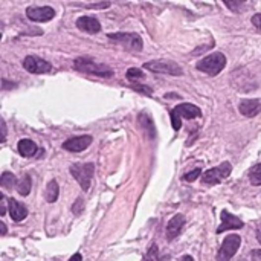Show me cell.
Listing matches in <instances>:
<instances>
[{
    "mask_svg": "<svg viewBox=\"0 0 261 261\" xmlns=\"http://www.w3.org/2000/svg\"><path fill=\"white\" fill-rule=\"evenodd\" d=\"M75 69L79 72H84V73H92L96 76H103V78H110L113 76V69L101 65V63H96L95 60L89 58V57H79L75 60L73 63Z\"/></svg>",
    "mask_w": 261,
    "mask_h": 261,
    "instance_id": "6da1fadb",
    "label": "cell"
},
{
    "mask_svg": "<svg viewBox=\"0 0 261 261\" xmlns=\"http://www.w3.org/2000/svg\"><path fill=\"white\" fill-rule=\"evenodd\" d=\"M226 66V57L222 52H214L205 58H202L200 62L196 65L197 70L208 73L211 76H215L222 72Z\"/></svg>",
    "mask_w": 261,
    "mask_h": 261,
    "instance_id": "7a4b0ae2",
    "label": "cell"
},
{
    "mask_svg": "<svg viewBox=\"0 0 261 261\" xmlns=\"http://www.w3.org/2000/svg\"><path fill=\"white\" fill-rule=\"evenodd\" d=\"M202 116V112H200L198 107H196L194 104H188V103H184L177 107H174L171 110V124H173V129L176 131L180 130L182 127V121L180 119H193V118H198Z\"/></svg>",
    "mask_w": 261,
    "mask_h": 261,
    "instance_id": "3957f363",
    "label": "cell"
},
{
    "mask_svg": "<svg viewBox=\"0 0 261 261\" xmlns=\"http://www.w3.org/2000/svg\"><path fill=\"white\" fill-rule=\"evenodd\" d=\"M109 38L113 42L119 43L126 51L129 52H139L142 49V38L139 34H131V32H115L109 34Z\"/></svg>",
    "mask_w": 261,
    "mask_h": 261,
    "instance_id": "277c9868",
    "label": "cell"
},
{
    "mask_svg": "<svg viewBox=\"0 0 261 261\" xmlns=\"http://www.w3.org/2000/svg\"><path fill=\"white\" fill-rule=\"evenodd\" d=\"M93 173H95L93 164H73L70 167V174L75 177V180L79 184L83 191H87L90 188Z\"/></svg>",
    "mask_w": 261,
    "mask_h": 261,
    "instance_id": "5b68a950",
    "label": "cell"
},
{
    "mask_svg": "<svg viewBox=\"0 0 261 261\" xmlns=\"http://www.w3.org/2000/svg\"><path fill=\"white\" fill-rule=\"evenodd\" d=\"M144 69L151 70L154 73H167V75H174L180 76L184 73L182 67L174 62H168V60H153L144 65Z\"/></svg>",
    "mask_w": 261,
    "mask_h": 261,
    "instance_id": "8992f818",
    "label": "cell"
},
{
    "mask_svg": "<svg viewBox=\"0 0 261 261\" xmlns=\"http://www.w3.org/2000/svg\"><path fill=\"white\" fill-rule=\"evenodd\" d=\"M232 171V167L229 162H223V164H220L218 167H214L211 170H208L203 176H202V184L203 185H217L222 182L223 179H226Z\"/></svg>",
    "mask_w": 261,
    "mask_h": 261,
    "instance_id": "52a82bcc",
    "label": "cell"
},
{
    "mask_svg": "<svg viewBox=\"0 0 261 261\" xmlns=\"http://www.w3.org/2000/svg\"><path fill=\"white\" fill-rule=\"evenodd\" d=\"M240 245H242V238H240V235H237V234L228 235L223 240V243H222V246H220V249H218L217 261H229L237 254Z\"/></svg>",
    "mask_w": 261,
    "mask_h": 261,
    "instance_id": "ba28073f",
    "label": "cell"
},
{
    "mask_svg": "<svg viewBox=\"0 0 261 261\" xmlns=\"http://www.w3.org/2000/svg\"><path fill=\"white\" fill-rule=\"evenodd\" d=\"M23 67L31 72V73H37V75H42V73H49L52 70V65L46 60L35 57V55H28L23 60Z\"/></svg>",
    "mask_w": 261,
    "mask_h": 261,
    "instance_id": "9c48e42d",
    "label": "cell"
},
{
    "mask_svg": "<svg viewBox=\"0 0 261 261\" xmlns=\"http://www.w3.org/2000/svg\"><path fill=\"white\" fill-rule=\"evenodd\" d=\"M26 15L32 22H49L55 17V11L51 6H29Z\"/></svg>",
    "mask_w": 261,
    "mask_h": 261,
    "instance_id": "30bf717a",
    "label": "cell"
},
{
    "mask_svg": "<svg viewBox=\"0 0 261 261\" xmlns=\"http://www.w3.org/2000/svg\"><path fill=\"white\" fill-rule=\"evenodd\" d=\"M243 226H245V223H243L242 218L237 217V215H232L226 209H223L222 211V223H220V226L217 228L215 232L222 234L228 229H242Z\"/></svg>",
    "mask_w": 261,
    "mask_h": 261,
    "instance_id": "8fae6325",
    "label": "cell"
},
{
    "mask_svg": "<svg viewBox=\"0 0 261 261\" xmlns=\"http://www.w3.org/2000/svg\"><path fill=\"white\" fill-rule=\"evenodd\" d=\"M92 136L86 134V136H76V137H70L67 139L66 142L63 144V148L72 153H79V151H84L90 144H92Z\"/></svg>",
    "mask_w": 261,
    "mask_h": 261,
    "instance_id": "7c38bea8",
    "label": "cell"
},
{
    "mask_svg": "<svg viewBox=\"0 0 261 261\" xmlns=\"http://www.w3.org/2000/svg\"><path fill=\"white\" fill-rule=\"evenodd\" d=\"M184 225H185V217L182 214H176L167 225V238L174 240L176 237H179V234L184 229Z\"/></svg>",
    "mask_w": 261,
    "mask_h": 261,
    "instance_id": "4fadbf2b",
    "label": "cell"
},
{
    "mask_svg": "<svg viewBox=\"0 0 261 261\" xmlns=\"http://www.w3.org/2000/svg\"><path fill=\"white\" fill-rule=\"evenodd\" d=\"M76 28L84 31V32H89V34H98L99 31H101V23L93 17L83 15L76 20Z\"/></svg>",
    "mask_w": 261,
    "mask_h": 261,
    "instance_id": "5bb4252c",
    "label": "cell"
},
{
    "mask_svg": "<svg viewBox=\"0 0 261 261\" xmlns=\"http://www.w3.org/2000/svg\"><path fill=\"white\" fill-rule=\"evenodd\" d=\"M8 206H9V214H11V218L14 222H22L28 217V208L17 202L15 198H8Z\"/></svg>",
    "mask_w": 261,
    "mask_h": 261,
    "instance_id": "9a60e30c",
    "label": "cell"
},
{
    "mask_svg": "<svg viewBox=\"0 0 261 261\" xmlns=\"http://www.w3.org/2000/svg\"><path fill=\"white\" fill-rule=\"evenodd\" d=\"M238 110L246 118H254L261 112V104L257 99H243L238 106Z\"/></svg>",
    "mask_w": 261,
    "mask_h": 261,
    "instance_id": "2e32d148",
    "label": "cell"
},
{
    "mask_svg": "<svg viewBox=\"0 0 261 261\" xmlns=\"http://www.w3.org/2000/svg\"><path fill=\"white\" fill-rule=\"evenodd\" d=\"M18 153L22 154L23 157H31L37 153V144L31 139H22L18 142V147H17Z\"/></svg>",
    "mask_w": 261,
    "mask_h": 261,
    "instance_id": "e0dca14e",
    "label": "cell"
},
{
    "mask_svg": "<svg viewBox=\"0 0 261 261\" xmlns=\"http://www.w3.org/2000/svg\"><path fill=\"white\" fill-rule=\"evenodd\" d=\"M58 196H60V188H58L57 180H51V182L48 184V188H46L45 198L48 200L49 203H54V202H57Z\"/></svg>",
    "mask_w": 261,
    "mask_h": 261,
    "instance_id": "ac0fdd59",
    "label": "cell"
},
{
    "mask_svg": "<svg viewBox=\"0 0 261 261\" xmlns=\"http://www.w3.org/2000/svg\"><path fill=\"white\" fill-rule=\"evenodd\" d=\"M31 187H32V182H31V176L29 174H25L22 179L18 180V184H17V191L20 196H28L31 193Z\"/></svg>",
    "mask_w": 261,
    "mask_h": 261,
    "instance_id": "d6986e66",
    "label": "cell"
},
{
    "mask_svg": "<svg viewBox=\"0 0 261 261\" xmlns=\"http://www.w3.org/2000/svg\"><path fill=\"white\" fill-rule=\"evenodd\" d=\"M15 176L12 174V173H9V171H5L3 174H2V177H0V185H2L3 188H6V190H11L12 187H15V184H18V182H15Z\"/></svg>",
    "mask_w": 261,
    "mask_h": 261,
    "instance_id": "ffe728a7",
    "label": "cell"
},
{
    "mask_svg": "<svg viewBox=\"0 0 261 261\" xmlns=\"http://www.w3.org/2000/svg\"><path fill=\"white\" fill-rule=\"evenodd\" d=\"M249 180H251V184L255 185V187L261 185V164H257L254 168H251V171H249Z\"/></svg>",
    "mask_w": 261,
    "mask_h": 261,
    "instance_id": "44dd1931",
    "label": "cell"
},
{
    "mask_svg": "<svg viewBox=\"0 0 261 261\" xmlns=\"http://www.w3.org/2000/svg\"><path fill=\"white\" fill-rule=\"evenodd\" d=\"M225 5L234 12H242L245 9V6H246L245 2H237V0H232V2H231V0H225Z\"/></svg>",
    "mask_w": 261,
    "mask_h": 261,
    "instance_id": "7402d4cb",
    "label": "cell"
},
{
    "mask_svg": "<svg viewBox=\"0 0 261 261\" xmlns=\"http://www.w3.org/2000/svg\"><path fill=\"white\" fill-rule=\"evenodd\" d=\"M136 78H144V72L137 67H130L127 70V79H136Z\"/></svg>",
    "mask_w": 261,
    "mask_h": 261,
    "instance_id": "603a6c76",
    "label": "cell"
},
{
    "mask_svg": "<svg viewBox=\"0 0 261 261\" xmlns=\"http://www.w3.org/2000/svg\"><path fill=\"white\" fill-rule=\"evenodd\" d=\"M130 86H131V89H134L136 92H140V93H145V95H151L153 93V89L148 87V86H142V84H137V83L130 84Z\"/></svg>",
    "mask_w": 261,
    "mask_h": 261,
    "instance_id": "cb8c5ba5",
    "label": "cell"
},
{
    "mask_svg": "<svg viewBox=\"0 0 261 261\" xmlns=\"http://www.w3.org/2000/svg\"><path fill=\"white\" fill-rule=\"evenodd\" d=\"M202 174V170L200 168H196V170H193L191 173H187L185 176H184V180H187V182H194V180Z\"/></svg>",
    "mask_w": 261,
    "mask_h": 261,
    "instance_id": "d4e9b609",
    "label": "cell"
},
{
    "mask_svg": "<svg viewBox=\"0 0 261 261\" xmlns=\"http://www.w3.org/2000/svg\"><path fill=\"white\" fill-rule=\"evenodd\" d=\"M144 261H157V248H156V245H153L150 248V251L147 252Z\"/></svg>",
    "mask_w": 261,
    "mask_h": 261,
    "instance_id": "484cf974",
    "label": "cell"
},
{
    "mask_svg": "<svg viewBox=\"0 0 261 261\" xmlns=\"http://www.w3.org/2000/svg\"><path fill=\"white\" fill-rule=\"evenodd\" d=\"M83 208H84V205H83V198H81V197H78V198H76V202H75V205L72 206V211H73V214L79 215V214L83 212Z\"/></svg>",
    "mask_w": 261,
    "mask_h": 261,
    "instance_id": "4316f807",
    "label": "cell"
},
{
    "mask_svg": "<svg viewBox=\"0 0 261 261\" xmlns=\"http://www.w3.org/2000/svg\"><path fill=\"white\" fill-rule=\"evenodd\" d=\"M87 8H98V9H104L110 6V2H99V3H83Z\"/></svg>",
    "mask_w": 261,
    "mask_h": 261,
    "instance_id": "83f0119b",
    "label": "cell"
},
{
    "mask_svg": "<svg viewBox=\"0 0 261 261\" xmlns=\"http://www.w3.org/2000/svg\"><path fill=\"white\" fill-rule=\"evenodd\" d=\"M252 25H254L258 31H261V14H255V15L252 17Z\"/></svg>",
    "mask_w": 261,
    "mask_h": 261,
    "instance_id": "f1b7e54d",
    "label": "cell"
},
{
    "mask_svg": "<svg viewBox=\"0 0 261 261\" xmlns=\"http://www.w3.org/2000/svg\"><path fill=\"white\" fill-rule=\"evenodd\" d=\"M252 261H261V251L260 249H255L252 251Z\"/></svg>",
    "mask_w": 261,
    "mask_h": 261,
    "instance_id": "f546056e",
    "label": "cell"
},
{
    "mask_svg": "<svg viewBox=\"0 0 261 261\" xmlns=\"http://www.w3.org/2000/svg\"><path fill=\"white\" fill-rule=\"evenodd\" d=\"M0 200H2V205H0V215H5V214H6V205H5V197L2 196V197H0Z\"/></svg>",
    "mask_w": 261,
    "mask_h": 261,
    "instance_id": "4dcf8cb0",
    "label": "cell"
},
{
    "mask_svg": "<svg viewBox=\"0 0 261 261\" xmlns=\"http://www.w3.org/2000/svg\"><path fill=\"white\" fill-rule=\"evenodd\" d=\"M6 140V123L2 119V142Z\"/></svg>",
    "mask_w": 261,
    "mask_h": 261,
    "instance_id": "1f68e13d",
    "label": "cell"
},
{
    "mask_svg": "<svg viewBox=\"0 0 261 261\" xmlns=\"http://www.w3.org/2000/svg\"><path fill=\"white\" fill-rule=\"evenodd\" d=\"M69 261H83V257L81 254H73V257H70Z\"/></svg>",
    "mask_w": 261,
    "mask_h": 261,
    "instance_id": "d6a6232c",
    "label": "cell"
},
{
    "mask_svg": "<svg viewBox=\"0 0 261 261\" xmlns=\"http://www.w3.org/2000/svg\"><path fill=\"white\" fill-rule=\"evenodd\" d=\"M0 228H2V232H0V234H2V235H5V234H6V225L2 222V223H0Z\"/></svg>",
    "mask_w": 261,
    "mask_h": 261,
    "instance_id": "836d02e7",
    "label": "cell"
},
{
    "mask_svg": "<svg viewBox=\"0 0 261 261\" xmlns=\"http://www.w3.org/2000/svg\"><path fill=\"white\" fill-rule=\"evenodd\" d=\"M182 261H194V258H193L191 255H185V257L182 258Z\"/></svg>",
    "mask_w": 261,
    "mask_h": 261,
    "instance_id": "e575fe53",
    "label": "cell"
},
{
    "mask_svg": "<svg viewBox=\"0 0 261 261\" xmlns=\"http://www.w3.org/2000/svg\"><path fill=\"white\" fill-rule=\"evenodd\" d=\"M257 238H258V242L261 243V229H260V231L257 232Z\"/></svg>",
    "mask_w": 261,
    "mask_h": 261,
    "instance_id": "d590c367",
    "label": "cell"
}]
</instances>
